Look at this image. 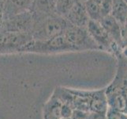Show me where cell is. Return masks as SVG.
Listing matches in <instances>:
<instances>
[{
  "label": "cell",
  "instance_id": "6da1fadb",
  "mask_svg": "<svg viewBox=\"0 0 127 119\" xmlns=\"http://www.w3.org/2000/svg\"><path fill=\"white\" fill-rule=\"evenodd\" d=\"M33 15V25L31 35L35 41H45L62 35L71 24L58 14L47 16Z\"/></svg>",
  "mask_w": 127,
  "mask_h": 119
},
{
  "label": "cell",
  "instance_id": "7a4b0ae2",
  "mask_svg": "<svg viewBox=\"0 0 127 119\" xmlns=\"http://www.w3.org/2000/svg\"><path fill=\"white\" fill-rule=\"evenodd\" d=\"M73 52L72 48L65 41L63 35L45 41H32L25 46L20 52H32L40 54H53Z\"/></svg>",
  "mask_w": 127,
  "mask_h": 119
},
{
  "label": "cell",
  "instance_id": "3957f363",
  "mask_svg": "<svg viewBox=\"0 0 127 119\" xmlns=\"http://www.w3.org/2000/svg\"><path fill=\"white\" fill-rule=\"evenodd\" d=\"M65 41L72 48L73 52L100 49L91 37L86 28L70 25L63 33Z\"/></svg>",
  "mask_w": 127,
  "mask_h": 119
},
{
  "label": "cell",
  "instance_id": "277c9868",
  "mask_svg": "<svg viewBox=\"0 0 127 119\" xmlns=\"http://www.w3.org/2000/svg\"><path fill=\"white\" fill-rule=\"evenodd\" d=\"M32 40L29 33L0 32V55L20 52Z\"/></svg>",
  "mask_w": 127,
  "mask_h": 119
},
{
  "label": "cell",
  "instance_id": "5b68a950",
  "mask_svg": "<svg viewBox=\"0 0 127 119\" xmlns=\"http://www.w3.org/2000/svg\"><path fill=\"white\" fill-rule=\"evenodd\" d=\"M86 29L91 37L101 50L111 52L115 55L121 52L119 47L113 41L99 21L89 20Z\"/></svg>",
  "mask_w": 127,
  "mask_h": 119
},
{
  "label": "cell",
  "instance_id": "8992f818",
  "mask_svg": "<svg viewBox=\"0 0 127 119\" xmlns=\"http://www.w3.org/2000/svg\"><path fill=\"white\" fill-rule=\"evenodd\" d=\"M33 25V15L31 10L3 19L0 25V32L31 33Z\"/></svg>",
  "mask_w": 127,
  "mask_h": 119
},
{
  "label": "cell",
  "instance_id": "52a82bcc",
  "mask_svg": "<svg viewBox=\"0 0 127 119\" xmlns=\"http://www.w3.org/2000/svg\"><path fill=\"white\" fill-rule=\"evenodd\" d=\"M65 18L73 25L86 28L90 19L87 14L85 2L81 0H75Z\"/></svg>",
  "mask_w": 127,
  "mask_h": 119
},
{
  "label": "cell",
  "instance_id": "ba28073f",
  "mask_svg": "<svg viewBox=\"0 0 127 119\" xmlns=\"http://www.w3.org/2000/svg\"><path fill=\"white\" fill-rule=\"evenodd\" d=\"M100 24L107 32L109 36L122 51L124 43V33L122 26L111 15L108 14L102 17L99 21Z\"/></svg>",
  "mask_w": 127,
  "mask_h": 119
},
{
  "label": "cell",
  "instance_id": "9c48e42d",
  "mask_svg": "<svg viewBox=\"0 0 127 119\" xmlns=\"http://www.w3.org/2000/svg\"><path fill=\"white\" fill-rule=\"evenodd\" d=\"M33 1L34 0H5L3 7V19L31 10Z\"/></svg>",
  "mask_w": 127,
  "mask_h": 119
},
{
  "label": "cell",
  "instance_id": "30bf717a",
  "mask_svg": "<svg viewBox=\"0 0 127 119\" xmlns=\"http://www.w3.org/2000/svg\"><path fill=\"white\" fill-rule=\"evenodd\" d=\"M57 0H34L31 7L36 16H47L55 14Z\"/></svg>",
  "mask_w": 127,
  "mask_h": 119
},
{
  "label": "cell",
  "instance_id": "8fae6325",
  "mask_svg": "<svg viewBox=\"0 0 127 119\" xmlns=\"http://www.w3.org/2000/svg\"><path fill=\"white\" fill-rule=\"evenodd\" d=\"M108 105L107 102L106 95H105V89L92 91L91 100L89 105L90 113H101L106 114Z\"/></svg>",
  "mask_w": 127,
  "mask_h": 119
},
{
  "label": "cell",
  "instance_id": "7c38bea8",
  "mask_svg": "<svg viewBox=\"0 0 127 119\" xmlns=\"http://www.w3.org/2000/svg\"><path fill=\"white\" fill-rule=\"evenodd\" d=\"M110 14L118 22L120 23L123 29L125 20L127 15V2L124 0H113Z\"/></svg>",
  "mask_w": 127,
  "mask_h": 119
},
{
  "label": "cell",
  "instance_id": "4fadbf2b",
  "mask_svg": "<svg viewBox=\"0 0 127 119\" xmlns=\"http://www.w3.org/2000/svg\"><path fill=\"white\" fill-rule=\"evenodd\" d=\"M85 6L90 20L99 21L102 19L103 15L101 12V6L99 2L95 0H87L86 2H85Z\"/></svg>",
  "mask_w": 127,
  "mask_h": 119
},
{
  "label": "cell",
  "instance_id": "5bb4252c",
  "mask_svg": "<svg viewBox=\"0 0 127 119\" xmlns=\"http://www.w3.org/2000/svg\"><path fill=\"white\" fill-rule=\"evenodd\" d=\"M75 0H57L55 14L65 17Z\"/></svg>",
  "mask_w": 127,
  "mask_h": 119
},
{
  "label": "cell",
  "instance_id": "9a60e30c",
  "mask_svg": "<svg viewBox=\"0 0 127 119\" xmlns=\"http://www.w3.org/2000/svg\"><path fill=\"white\" fill-rule=\"evenodd\" d=\"M106 119H127L126 114L108 107L106 112Z\"/></svg>",
  "mask_w": 127,
  "mask_h": 119
},
{
  "label": "cell",
  "instance_id": "2e32d148",
  "mask_svg": "<svg viewBox=\"0 0 127 119\" xmlns=\"http://www.w3.org/2000/svg\"><path fill=\"white\" fill-rule=\"evenodd\" d=\"M73 108L70 105L66 103H63L60 108V118L62 119L69 118L72 115Z\"/></svg>",
  "mask_w": 127,
  "mask_h": 119
},
{
  "label": "cell",
  "instance_id": "e0dca14e",
  "mask_svg": "<svg viewBox=\"0 0 127 119\" xmlns=\"http://www.w3.org/2000/svg\"><path fill=\"white\" fill-rule=\"evenodd\" d=\"M112 3L113 0H102V2H100V6H101V12L103 17L111 14Z\"/></svg>",
  "mask_w": 127,
  "mask_h": 119
},
{
  "label": "cell",
  "instance_id": "ac0fdd59",
  "mask_svg": "<svg viewBox=\"0 0 127 119\" xmlns=\"http://www.w3.org/2000/svg\"><path fill=\"white\" fill-rule=\"evenodd\" d=\"M89 119H106V114L91 112L89 114Z\"/></svg>",
  "mask_w": 127,
  "mask_h": 119
},
{
  "label": "cell",
  "instance_id": "d6986e66",
  "mask_svg": "<svg viewBox=\"0 0 127 119\" xmlns=\"http://www.w3.org/2000/svg\"><path fill=\"white\" fill-rule=\"evenodd\" d=\"M44 119H62L59 117H57L54 114H52L51 113L48 112H44Z\"/></svg>",
  "mask_w": 127,
  "mask_h": 119
},
{
  "label": "cell",
  "instance_id": "ffe728a7",
  "mask_svg": "<svg viewBox=\"0 0 127 119\" xmlns=\"http://www.w3.org/2000/svg\"><path fill=\"white\" fill-rule=\"evenodd\" d=\"M123 33H124V39H125V37H127V15H126L125 23L123 25Z\"/></svg>",
  "mask_w": 127,
  "mask_h": 119
},
{
  "label": "cell",
  "instance_id": "44dd1931",
  "mask_svg": "<svg viewBox=\"0 0 127 119\" xmlns=\"http://www.w3.org/2000/svg\"><path fill=\"white\" fill-rule=\"evenodd\" d=\"M126 114L127 115V95H126Z\"/></svg>",
  "mask_w": 127,
  "mask_h": 119
},
{
  "label": "cell",
  "instance_id": "7402d4cb",
  "mask_svg": "<svg viewBox=\"0 0 127 119\" xmlns=\"http://www.w3.org/2000/svg\"><path fill=\"white\" fill-rule=\"evenodd\" d=\"M95 1H97V2H99L100 3V2H102V0H95Z\"/></svg>",
  "mask_w": 127,
  "mask_h": 119
},
{
  "label": "cell",
  "instance_id": "603a6c76",
  "mask_svg": "<svg viewBox=\"0 0 127 119\" xmlns=\"http://www.w3.org/2000/svg\"><path fill=\"white\" fill-rule=\"evenodd\" d=\"M81 1H83V2H86L87 0H81Z\"/></svg>",
  "mask_w": 127,
  "mask_h": 119
},
{
  "label": "cell",
  "instance_id": "cb8c5ba5",
  "mask_svg": "<svg viewBox=\"0 0 127 119\" xmlns=\"http://www.w3.org/2000/svg\"><path fill=\"white\" fill-rule=\"evenodd\" d=\"M85 119H89V116H88V118H85Z\"/></svg>",
  "mask_w": 127,
  "mask_h": 119
},
{
  "label": "cell",
  "instance_id": "d4e9b609",
  "mask_svg": "<svg viewBox=\"0 0 127 119\" xmlns=\"http://www.w3.org/2000/svg\"><path fill=\"white\" fill-rule=\"evenodd\" d=\"M64 119H71L70 118H64Z\"/></svg>",
  "mask_w": 127,
  "mask_h": 119
},
{
  "label": "cell",
  "instance_id": "484cf974",
  "mask_svg": "<svg viewBox=\"0 0 127 119\" xmlns=\"http://www.w3.org/2000/svg\"><path fill=\"white\" fill-rule=\"evenodd\" d=\"M124 1H125V2H127V0H124Z\"/></svg>",
  "mask_w": 127,
  "mask_h": 119
}]
</instances>
